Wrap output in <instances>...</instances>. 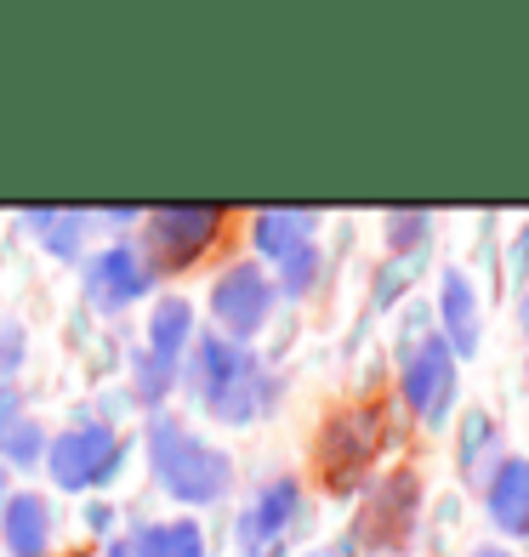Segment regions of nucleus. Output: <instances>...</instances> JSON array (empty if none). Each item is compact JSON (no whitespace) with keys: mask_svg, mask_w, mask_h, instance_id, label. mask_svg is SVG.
Instances as JSON below:
<instances>
[{"mask_svg":"<svg viewBox=\"0 0 529 557\" xmlns=\"http://www.w3.org/2000/svg\"><path fill=\"white\" fill-rule=\"evenodd\" d=\"M296 506H302V490L291 484V478H273V484L250 500L245 512H239V523H234L239 552H245V557H262L273 541L285 535V523L296 518Z\"/></svg>","mask_w":529,"mask_h":557,"instance_id":"8","label":"nucleus"},{"mask_svg":"<svg viewBox=\"0 0 529 557\" xmlns=\"http://www.w3.org/2000/svg\"><path fill=\"white\" fill-rule=\"evenodd\" d=\"M0 529H7V552L12 557H40L46 541H52V506H46L40 495H12Z\"/></svg>","mask_w":529,"mask_h":557,"instance_id":"12","label":"nucleus"},{"mask_svg":"<svg viewBox=\"0 0 529 557\" xmlns=\"http://www.w3.org/2000/svg\"><path fill=\"white\" fill-rule=\"evenodd\" d=\"M478 557H507V552H495V546H484V552H478Z\"/></svg>","mask_w":529,"mask_h":557,"instance_id":"24","label":"nucleus"},{"mask_svg":"<svg viewBox=\"0 0 529 557\" xmlns=\"http://www.w3.org/2000/svg\"><path fill=\"white\" fill-rule=\"evenodd\" d=\"M250 234H257V250L262 257H273V262H296V257H308L313 250V216L308 211H262L257 216V227H250Z\"/></svg>","mask_w":529,"mask_h":557,"instance_id":"11","label":"nucleus"},{"mask_svg":"<svg viewBox=\"0 0 529 557\" xmlns=\"http://www.w3.org/2000/svg\"><path fill=\"white\" fill-rule=\"evenodd\" d=\"M387 438V416L376 410H342L331 416V426H324L319 438V467H324V484L331 490H353L365 478V467L376 461V449H382Z\"/></svg>","mask_w":529,"mask_h":557,"instance_id":"3","label":"nucleus"},{"mask_svg":"<svg viewBox=\"0 0 529 557\" xmlns=\"http://www.w3.org/2000/svg\"><path fill=\"white\" fill-rule=\"evenodd\" d=\"M109 557H137L132 546H109Z\"/></svg>","mask_w":529,"mask_h":557,"instance_id":"23","label":"nucleus"},{"mask_svg":"<svg viewBox=\"0 0 529 557\" xmlns=\"http://www.w3.org/2000/svg\"><path fill=\"white\" fill-rule=\"evenodd\" d=\"M148 449H155L160 484L176 500H188V506H211V500L229 495V484H234L229 455L211 449V444H199L188 426L171 421V416H155V426H148Z\"/></svg>","mask_w":529,"mask_h":557,"instance_id":"1","label":"nucleus"},{"mask_svg":"<svg viewBox=\"0 0 529 557\" xmlns=\"http://www.w3.org/2000/svg\"><path fill=\"white\" fill-rule=\"evenodd\" d=\"M194 387L206 398V410L217 421H250L268 404V375L257 370L250 352H239L229 336H206L194 352Z\"/></svg>","mask_w":529,"mask_h":557,"instance_id":"2","label":"nucleus"},{"mask_svg":"<svg viewBox=\"0 0 529 557\" xmlns=\"http://www.w3.org/2000/svg\"><path fill=\"white\" fill-rule=\"evenodd\" d=\"M35 227H46V245L58 250V257H69L74 239H81V211H35Z\"/></svg>","mask_w":529,"mask_h":557,"instance_id":"17","label":"nucleus"},{"mask_svg":"<svg viewBox=\"0 0 529 557\" xmlns=\"http://www.w3.org/2000/svg\"><path fill=\"white\" fill-rule=\"evenodd\" d=\"M387 227H393V239H398V245H416V239H421V227H427V216H393Z\"/></svg>","mask_w":529,"mask_h":557,"instance_id":"20","label":"nucleus"},{"mask_svg":"<svg viewBox=\"0 0 529 557\" xmlns=\"http://www.w3.org/2000/svg\"><path fill=\"white\" fill-rule=\"evenodd\" d=\"M268 308H273V285L262 278V268H250V262L229 268L211 290V313H217L222 331H229V342L257 336L268 324Z\"/></svg>","mask_w":529,"mask_h":557,"instance_id":"7","label":"nucleus"},{"mask_svg":"<svg viewBox=\"0 0 529 557\" xmlns=\"http://www.w3.org/2000/svg\"><path fill=\"white\" fill-rule=\"evenodd\" d=\"M86 523H91V529H109V523H114V512H109V506H91Z\"/></svg>","mask_w":529,"mask_h":557,"instance_id":"22","label":"nucleus"},{"mask_svg":"<svg viewBox=\"0 0 529 557\" xmlns=\"http://www.w3.org/2000/svg\"><path fill=\"white\" fill-rule=\"evenodd\" d=\"M416 518V478L410 472H393L382 490H376L370 500V512H365V541L370 546H393V541H405V529Z\"/></svg>","mask_w":529,"mask_h":557,"instance_id":"10","label":"nucleus"},{"mask_svg":"<svg viewBox=\"0 0 529 557\" xmlns=\"http://www.w3.org/2000/svg\"><path fill=\"white\" fill-rule=\"evenodd\" d=\"M490 518L507 535H529V461H507L490 484Z\"/></svg>","mask_w":529,"mask_h":557,"instance_id":"13","label":"nucleus"},{"mask_svg":"<svg viewBox=\"0 0 529 557\" xmlns=\"http://www.w3.org/2000/svg\"><path fill=\"white\" fill-rule=\"evenodd\" d=\"M137 557H206V535L188 523V518H176V523H148L137 529Z\"/></svg>","mask_w":529,"mask_h":557,"instance_id":"16","label":"nucleus"},{"mask_svg":"<svg viewBox=\"0 0 529 557\" xmlns=\"http://www.w3.org/2000/svg\"><path fill=\"white\" fill-rule=\"evenodd\" d=\"M148 285H155V278H148V262L132 245H114L86 268V296L97 301V308H125V301H137Z\"/></svg>","mask_w":529,"mask_h":557,"instance_id":"9","label":"nucleus"},{"mask_svg":"<svg viewBox=\"0 0 529 557\" xmlns=\"http://www.w3.org/2000/svg\"><path fill=\"white\" fill-rule=\"evenodd\" d=\"M444 331H450V352L478 347V301L467 273H444Z\"/></svg>","mask_w":529,"mask_h":557,"instance_id":"15","label":"nucleus"},{"mask_svg":"<svg viewBox=\"0 0 529 557\" xmlns=\"http://www.w3.org/2000/svg\"><path fill=\"white\" fill-rule=\"evenodd\" d=\"M217 227H222L217 206H160L148 211V245H155V257L165 268H188L217 239Z\"/></svg>","mask_w":529,"mask_h":557,"instance_id":"6","label":"nucleus"},{"mask_svg":"<svg viewBox=\"0 0 529 557\" xmlns=\"http://www.w3.org/2000/svg\"><path fill=\"white\" fill-rule=\"evenodd\" d=\"M524 331H529V296H524Z\"/></svg>","mask_w":529,"mask_h":557,"instance_id":"25","label":"nucleus"},{"mask_svg":"<svg viewBox=\"0 0 529 557\" xmlns=\"http://www.w3.org/2000/svg\"><path fill=\"white\" fill-rule=\"evenodd\" d=\"M188 336H194V308L183 296H165L155 308V319H148V352L165 359V364H176V352L188 347Z\"/></svg>","mask_w":529,"mask_h":557,"instance_id":"14","label":"nucleus"},{"mask_svg":"<svg viewBox=\"0 0 529 557\" xmlns=\"http://www.w3.org/2000/svg\"><path fill=\"white\" fill-rule=\"evenodd\" d=\"M398 387H405L410 410L421 421H439L450 410V398H456V352L439 336H421L416 347H405V375H398Z\"/></svg>","mask_w":529,"mask_h":557,"instance_id":"5","label":"nucleus"},{"mask_svg":"<svg viewBox=\"0 0 529 557\" xmlns=\"http://www.w3.org/2000/svg\"><path fill=\"white\" fill-rule=\"evenodd\" d=\"M17 421H23V416H17V393H12V387H0V438H7Z\"/></svg>","mask_w":529,"mask_h":557,"instance_id":"21","label":"nucleus"},{"mask_svg":"<svg viewBox=\"0 0 529 557\" xmlns=\"http://www.w3.org/2000/svg\"><path fill=\"white\" fill-rule=\"evenodd\" d=\"M52 467V484L58 490H91V484H109L114 467H120V438L109 426H74V433L52 438L40 455Z\"/></svg>","mask_w":529,"mask_h":557,"instance_id":"4","label":"nucleus"},{"mask_svg":"<svg viewBox=\"0 0 529 557\" xmlns=\"http://www.w3.org/2000/svg\"><path fill=\"white\" fill-rule=\"evenodd\" d=\"M313 557H342V552H313Z\"/></svg>","mask_w":529,"mask_h":557,"instance_id":"26","label":"nucleus"},{"mask_svg":"<svg viewBox=\"0 0 529 557\" xmlns=\"http://www.w3.org/2000/svg\"><path fill=\"white\" fill-rule=\"evenodd\" d=\"M171 382H176V364L155 359V352H143V359H137V393H143V398H160Z\"/></svg>","mask_w":529,"mask_h":557,"instance_id":"19","label":"nucleus"},{"mask_svg":"<svg viewBox=\"0 0 529 557\" xmlns=\"http://www.w3.org/2000/svg\"><path fill=\"white\" fill-rule=\"evenodd\" d=\"M0 455H7L12 467H29V461H40V433H35L29 421H17L12 433L0 438Z\"/></svg>","mask_w":529,"mask_h":557,"instance_id":"18","label":"nucleus"}]
</instances>
